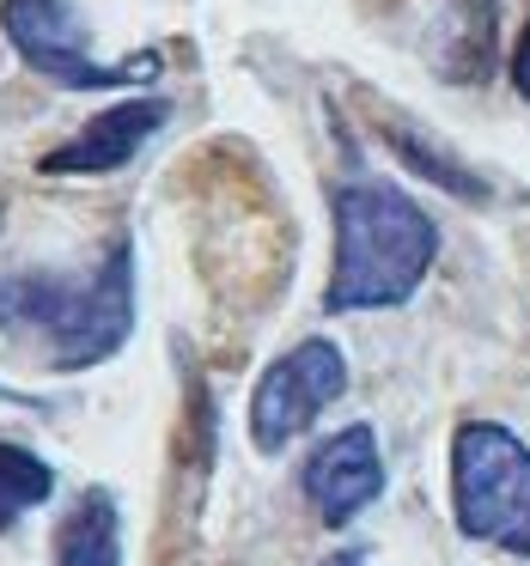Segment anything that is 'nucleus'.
Wrapping results in <instances>:
<instances>
[{"label":"nucleus","mask_w":530,"mask_h":566,"mask_svg":"<svg viewBox=\"0 0 530 566\" xmlns=\"http://www.w3.org/2000/svg\"><path fill=\"white\" fill-rule=\"evenodd\" d=\"M384 481H391L384 475V451H378V432L366 420L318 439L305 469H299V493H305L311 517L323 530H347L354 517H366L384 500Z\"/></svg>","instance_id":"nucleus-6"},{"label":"nucleus","mask_w":530,"mask_h":566,"mask_svg":"<svg viewBox=\"0 0 530 566\" xmlns=\"http://www.w3.org/2000/svg\"><path fill=\"white\" fill-rule=\"evenodd\" d=\"M50 493H55V469L43 463L31 444L0 439V536H7L25 512H38Z\"/></svg>","instance_id":"nucleus-10"},{"label":"nucleus","mask_w":530,"mask_h":566,"mask_svg":"<svg viewBox=\"0 0 530 566\" xmlns=\"http://www.w3.org/2000/svg\"><path fill=\"white\" fill-rule=\"evenodd\" d=\"M506 74H512V92H518V98L530 104V13H524V25H518V43H512V67H506Z\"/></svg>","instance_id":"nucleus-11"},{"label":"nucleus","mask_w":530,"mask_h":566,"mask_svg":"<svg viewBox=\"0 0 530 566\" xmlns=\"http://www.w3.org/2000/svg\"><path fill=\"white\" fill-rule=\"evenodd\" d=\"M0 31L31 74H43L62 92H123L159 74V55L98 62L74 0H0Z\"/></svg>","instance_id":"nucleus-4"},{"label":"nucleus","mask_w":530,"mask_h":566,"mask_svg":"<svg viewBox=\"0 0 530 566\" xmlns=\"http://www.w3.org/2000/svg\"><path fill=\"white\" fill-rule=\"evenodd\" d=\"M378 135H384V147H391L396 159H403L408 171L420 177V184L445 189V196L469 201V208H488V201H493L488 177H476V171H469V165L457 159L451 147H445L439 135H427L420 123H408L403 111H378Z\"/></svg>","instance_id":"nucleus-8"},{"label":"nucleus","mask_w":530,"mask_h":566,"mask_svg":"<svg viewBox=\"0 0 530 566\" xmlns=\"http://www.w3.org/2000/svg\"><path fill=\"white\" fill-rule=\"evenodd\" d=\"M55 566H123V512L104 488H86L55 524Z\"/></svg>","instance_id":"nucleus-9"},{"label":"nucleus","mask_w":530,"mask_h":566,"mask_svg":"<svg viewBox=\"0 0 530 566\" xmlns=\"http://www.w3.org/2000/svg\"><path fill=\"white\" fill-rule=\"evenodd\" d=\"M451 517L469 542L530 560V444L506 420H464L451 432Z\"/></svg>","instance_id":"nucleus-3"},{"label":"nucleus","mask_w":530,"mask_h":566,"mask_svg":"<svg viewBox=\"0 0 530 566\" xmlns=\"http://www.w3.org/2000/svg\"><path fill=\"white\" fill-rule=\"evenodd\" d=\"M347 390V354L335 335H305L281 359H269V371L250 390V444L262 457L287 451L293 439H305L323 420V408Z\"/></svg>","instance_id":"nucleus-5"},{"label":"nucleus","mask_w":530,"mask_h":566,"mask_svg":"<svg viewBox=\"0 0 530 566\" xmlns=\"http://www.w3.org/2000/svg\"><path fill=\"white\" fill-rule=\"evenodd\" d=\"M0 329L43 342L55 371L116 359L135 335V238L116 232L86 274H0Z\"/></svg>","instance_id":"nucleus-2"},{"label":"nucleus","mask_w":530,"mask_h":566,"mask_svg":"<svg viewBox=\"0 0 530 566\" xmlns=\"http://www.w3.org/2000/svg\"><path fill=\"white\" fill-rule=\"evenodd\" d=\"M323 566H366V548H342L335 560H323Z\"/></svg>","instance_id":"nucleus-12"},{"label":"nucleus","mask_w":530,"mask_h":566,"mask_svg":"<svg viewBox=\"0 0 530 566\" xmlns=\"http://www.w3.org/2000/svg\"><path fill=\"white\" fill-rule=\"evenodd\" d=\"M165 123H172V98H159V92L123 98V104H111V111H98L86 128H74L55 153H43V171L50 177H111V171H123V165H135L141 147H147Z\"/></svg>","instance_id":"nucleus-7"},{"label":"nucleus","mask_w":530,"mask_h":566,"mask_svg":"<svg viewBox=\"0 0 530 566\" xmlns=\"http://www.w3.org/2000/svg\"><path fill=\"white\" fill-rule=\"evenodd\" d=\"M330 226H335V256H330V286H323L330 317L408 305L439 262L433 213L403 184H384V177L366 171L342 177L330 189Z\"/></svg>","instance_id":"nucleus-1"}]
</instances>
